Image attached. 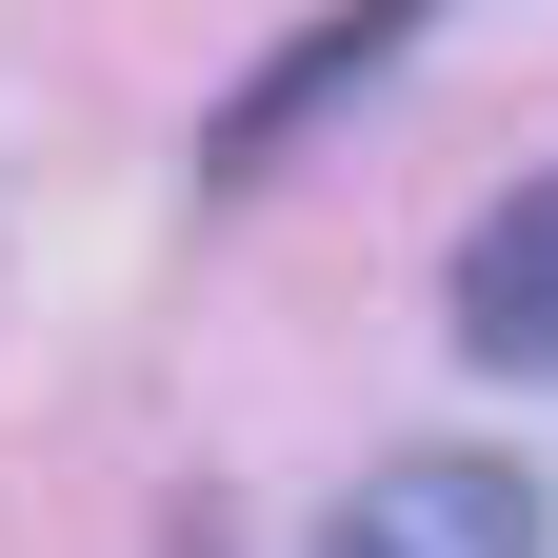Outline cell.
Masks as SVG:
<instances>
[{"label":"cell","instance_id":"cell-1","mask_svg":"<svg viewBox=\"0 0 558 558\" xmlns=\"http://www.w3.org/2000/svg\"><path fill=\"white\" fill-rule=\"evenodd\" d=\"M538 478L519 459H379L360 499L319 519V558H538Z\"/></svg>","mask_w":558,"mask_h":558},{"label":"cell","instance_id":"cell-2","mask_svg":"<svg viewBox=\"0 0 558 558\" xmlns=\"http://www.w3.org/2000/svg\"><path fill=\"white\" fill-rule=\"evenodd\" d=\"M459 360L478 379H558V160L459 240Z\"/></svg>","mask_w":558,"mask_h":558}]
</instances>
